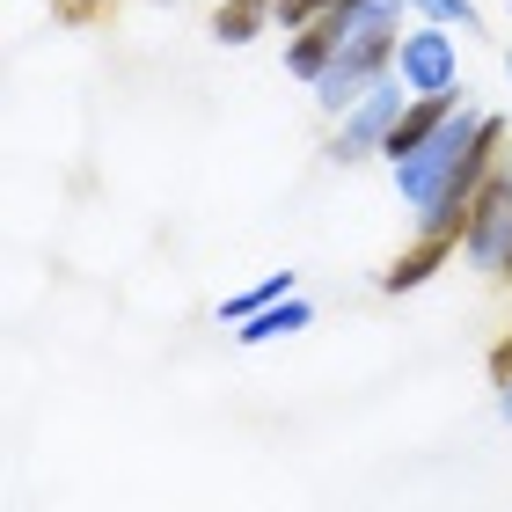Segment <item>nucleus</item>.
<instances>
[{
	"label": "nucleus",
	"mask_w": 512,
	"mask_h": 512,
	"mask_svg": "<svg viewBox=\"0 0 512 512\" xmlns=\"http://www.w3.org/2000/svg\"><path fill=\"white\" fill-rule=\"evenodd\" d=\"M491 374H498V381H512V337H505L498 352H491Z\"/></svg>",
	"instance_id": "nucleus-13"
},
{
	"label": "nucleus",
	"mask_w": 512,
	"mask_h": 512,
	"mask_svg": "<svg viewBox=\"0 0 512 512\" xmlns=\"http://www.w3.org/2000/svg\"><path fill=\"white\" fill-rule=\"evenodd\" d=\"M81 8H96V0H74V15H81Z\"/></svg>",
	"instance_id": "nucleus-15"
},
{
	"label": "nucleus",
	"mask_w": 512,
	"mask_h": 512,
	"mask_svg": "<svg viewBox=\"0 0 512 512\" xmlns=\"http://www.w3.org/2000/svg\"><path fill=\"white\" fill-rule=\"evenodd\" d=\"M498 410H505V425H512V381H505V395H498Z\"/></svg>",
	"instance_id": "nucleus-14"
},
{
	"label": "nucleus",
	"mask_w": 512,
	"mask_h": 512,
	"mask_svg": "<svg viewBox=\"0 0 512 512\" xmlns=\"http://www.w3.org/2000/svg\"><path fill=\"white\" fill-rule=\"evenodd\" d=\"M454 249H461V242H447V235H417V249H403V256H395V264L381 271V293H410V286H425V278L447 264Z\"/></svg>",
	"instance_id": "nucleus-6"
},
{
	"label": "nucleus",
	"mask_w": 512,
	"mask_h": 512,
	"mask_svg": "<svg viewBox=\"0 0 512 512\" xmlns=\"http://www.w3.org/2000/svg\"><path fill=\"white\" fill-rule=\"evenodd\" d=\"M483 132H491V110H469V103H461L454 118L425 139V147L395 161V191H403V205H410V213H432V205H439V191H447V183L461 176V161L476 154V139H483Z\"/></svg>",
	"instance_id": "nucleus-2"
},
{
	"label": "nucleus",
	"mask_w": 512,
	"mask_h": 512,
	"mask_svg": "<svg viewBox=\"0 0 512 512\" xmlns=\"http://www.w3.org/2000/svg\"><path fill=\"white\" fill-rule=\"evenodd\" d=\"M454 110H461L454 96H410V110H403V118H395L388 147H381V154H388V169H395V161H403V154H417V147H425V139H432L439 125H447Z\"/></svg>",
	"instance_id": "nucleus-5"
},
{
	"label": "nucleus",
	"mask_w": 512,
	"mask_h": 512,
	"mask_svg": "<svg viewBox=\"0 0 512 512\" xmlns=\"http://www.w3.org/2000/svg\"><path fill=\"white\" fill-rule=\"evenodd\" d=\"M264 22H278V0H220L213 37H220V44H249Z\"/></svg>",
	"instance_id": "nucleus-8"
},
{
	"label": "nucleus",
	"mask_w": 512,
	"mask_h": 512,
	"mask_svg": "<svg viewBox=\"0 0 512 512\" xmlns=\"http://www.w3.org/2000/svg\"><path fill=\"white\" fill-rule=\"evenodd\" d=\"M395 74H403L410 96H454V81H461L454 30H447V22H417V30H403V44H395Z\"/></svg>",
	"instance_id": "nucleus-3"
},
{
	"label": "nucleus",
	"mask_w": 512,
	"mask_h": 512,
	"mask_svg": "<svg viewBox=\"0 0 512 512\" xmlns=\"http://www.w3.org/2000/svg\"><path fill=\"white\" fill-rule=\"evenodd\" d=\"M330 8H337V0H278V22H286V30L300 37V30H315V22L330 15Z\"/></svg>",
	"instance_id": "nucleus-12"
},
{
	"label": "nucleus",
	"mask_w": 512,
	"mask_h": 512,
	"mask_svg": "<svg viewBox=\"0 0 512 512\" xmlns=\"http://www.w3.org/2000/svg\"><path fill=\"white\" fill-rule=\"evenodd\" d=\"M286 66H293L300 81H315L322 66H330V30H322V22H315V30H300V37L286 44Z\"/></svg>",
	"instance_id": "nucleus-10"
},
{
	"label": "nucleus",
	"mask_w": 512,
	"mask_h": 512,
	"mask_svg": "<svg viewBox=\"0 0 512 512\" xmlns=\"http://www.w3.org/2000/svg\"><path fill=\"white\" fill-rule=\"evenodd\" d=\"M410 110V88H403V74H388V81H374L366 96L344 110V125H337V139H330V161H359V154H374V147H388V132H395V118Z\"/></svg>",
	"instance_id": "nucleus-4"
},
{
	"label": "nucleus",
	"mask_w": 512,
	"mask_h": 512,
	"mask_svg": "<svg viewBox=\"0 0 512 512\" xmlns=\"http://www.w3.org/2000/svg\"><path fill=\"white\" fill-rule=\"evenodd\" d=\"M410 8L417 15H425V22H447V30H483V15H476V0H410Z\"/></svg>",
	"instance_id": "nucleus-11"
},
{
	"label": "nucleus",
	"mask_w": 512,
	"mask_h": 512,
	"mask_svg": "<svg viewBox=\"0 0 512 512\" xmlns=\"http://www.w3.org/2000/svg\"><path fill=\"white\" fill-rule=\"evenodd\" d=\"M403 8L410 0H337L330 15H322V30H330V66L308 81L315 103L344 118L374 81L395 74V44H403Z\"/></svg>",
	"instance_id": "nucleus-1"
},
{
	"label": "nucleus",
	"mask_w": 512,
	"mask_h": 512,
	"mask_svg": "<svg viewBox=\"0 0 512 512\" xmlns=\"http://www.w3.org/2000/svg\"><path fill=\"white\" fill-rule=\"evenodd\" d=\"M505 74H512V59H505Z\"/></svg>",
	"instance_id": "nucleus-16"
},
{
	"label": "nucleus",
	"mask_w": 512,
	"mask_h": 512,
	"mask_svg": "<svg viewBox=\"0 0 512 512\" xmlns=\"http://www.w3.org/2000/svg\"><path fill=\"white\" fill-rule=\"evenodd\" d=\"M315 322V308L300 293H286V300H271V308H256L249 322H235V337L242 344H278V337H293V330H308Z\"/></svg>",
	"instance_id": "nucleus-7"
},
{
	"label": "nucleus",
	"mask_w": 512,
	"mask_h": 512,
	"mask_svg": "<svg viewBox=\"0 0 512 512\" xmlns=\"http://www.w3.org/2000/svg\"><path fill=\"white\" fill-rule=\"evenodd\" d=\"M286 293H293V271H271V278H256V286L227 293V300H220V322L235 330V322H249L256 308H271V300H286Z\"/></svg>",
	"instance_id": "nucleus-9"
}]
</instances>
